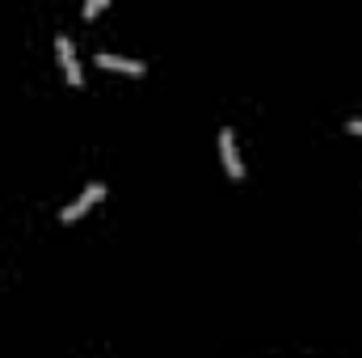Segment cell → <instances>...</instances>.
Segmentation results:
<instances>
[{
	"instance_id": "cell-1",
	"label": "cell",
	"mask_w": 362,
	"mask_h": 358,
	"mask_svg": "<svg viewBox=\"0 0 362 358\" xmlns=\"http://www.w3.org/2000/svg\"><path fill=\"white\" fill-rule=\"evenodd\" d=\"M219 156H223L228 178H245V165H240V156H236V131H232V127H219Z\"/></svg>"
},
{
	"instance_id": "cell-2",
	"label": "cell",
	"mask_w": 362,
	"mask_h": 358,
	"mask_svg": "<svg viewBox=\"0 0 362 358\" xmlns=\"http://www.w3.org/2000/svg\"><path fill=\"white\" fill-rule=\"evenodd\" d=\"M55 51H59V64H64L68 81H72V85H81V81H85V68H81V59H76L72 38H68V34H59V38H55Z\"/></svg>"
},
{
	"instance_id": "cell-3",
	"label": "cell",
	"mask_w": 362,
	"mask_h": 358,
	"mask_svg": "<svg viewBox=\"0 0 362 358\" xmlns=\"http://www.w3.org/2000/svg\"><path fill=\"white\" fill-rule=\"evenodd\" d=\"M101 194H105V185H101V181H89V185H85V190H81V198H76V202H68V207H64V224H72V219H81V215H85V211H89L93 202H97V198H101Z\"/></svg>"
},
{
	"instance_id": "cell-4",
	"label": "cell",
	"mask_w": 362,
	"mask_h": 358,
	"mask_svg": "<svg viewBox=\"0 0 362 358\" xmlns=\"http://www.w3.org/2000/svg\"><path fill=\"white\" fill-rule=\"evenodd\" d=\"M97 64L101 68H110V72H131V76H139L148 64H139V59H127V55H114V51H97Z\"/></svg>"
},
{
	"instance_id": "cell-5",
	"label": "cell",
	"mask_w": 362,
	"mask_h": 358,
	"mask_svg": "<svg viewBox=\"0 0 362 358\" xmlns=\"http://www.w3.org/2000/svg\"><path fill=\"white\" fill-rule=\"evenodd\" d=\"M101 4H105V0H85V17H93V13H101Z\"/></svg>"
},
{
	"instance_id": "cell-6",
	"label": "cell",
	"mask_w": 362,
	"mask_h": 358,
	"mask_svg": "<svg viewBox=\"0 0 362 358\" xmlns=\"http://www.w3.org/2000/svg\"><path fill=\"white\" fill-rule=\"evenodd\" d=\"M346 131H354V135H362V118H350V122H346Z\"/></svg>"
}]
</instances>
